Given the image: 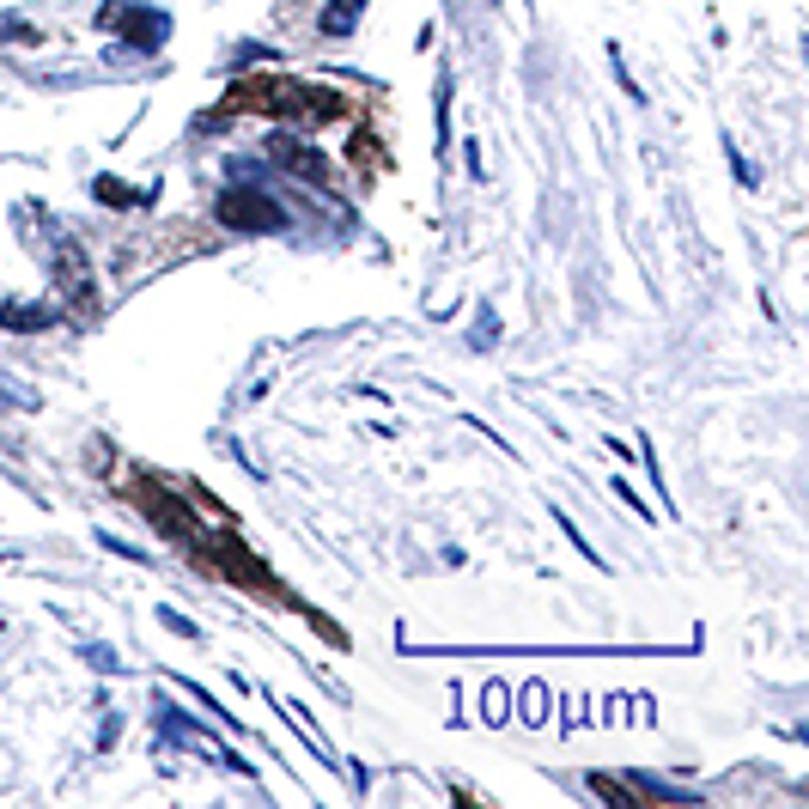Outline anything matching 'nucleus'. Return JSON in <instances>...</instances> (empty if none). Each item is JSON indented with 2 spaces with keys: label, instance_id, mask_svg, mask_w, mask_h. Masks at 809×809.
Here are the masks:
<instances>
[{
  "label": "nucleus",
  "instance_id": "obj_3",
  "mask_svg": "<svg viewBox=\"0 0 809 809\" xmlns=\"http://www.w3.org/2000/svg\"><path fill=\"white\" fill-rule=\"evenodd\" d=\"M104 25H122L128 49H140V55H159L171 37V19L159 7H104Z\"/></svg>",
  "mask_w": 809,
  "mask_h": 809
},
{
  "label": "nucleus",
  "instance_id": "obj_9",
  "mask_svg": "<svg viewBox=\"0 0 809 809\" xmlns=\"http://www.w3.org/2000/svg\"><path fill=\"white\" fill-rule=\"evenodd\" d=\"M43 31L31 19H13V13H0V43H37Z\"/></svg>",
  "mask_w": 809,
  "mask_h": 809
},
{
  "label": "nucleus",
  "instance_id": "obj_7",
  "mask_svg": "<svg viewBox=\"0 0 809 809\" xmlns=\"http://www.w3.org/2000/svg\"><path fill=\"white\" fill-rule=\"evenodd\" d=\"M0 317H7V329H19V335H31V329H49V323H55V317H49V305H7Z\"/></svg>",
  "mask_w": 809,
  "mask_h": 809
},
{
  "label": "nucleus",
  "instance_id": "obj_8",
  "mask_svg": "<svg viewBox=\"0 0 809 809\" xmlns=\"http://www.w3.org/2000/svg\"><path fill=\"white\" fill-rule=\"evenodd\" d=\"M359 7H365V0H335V7L323 13V31H329V37H347L353 19H359Z\"/></svg>",
  "mask_w": 809,
  "mask_h": 809
},
{
  "label": "nucleus",
  "instance_id": "obj_6",
  "mask_svg": "<svg viewBox=\"0 0 809 809\" xmlns=\"http://www.w3.org/2000/svg\"><path fill=\"white\" fill-rule=\"evenodd\" d=\"M61 286L67 292H80V299H86V292H92V268H86V256H73V250H61Z\"/></svg>",
  "mask_w": 809,
  "mask_h": 809
},
{
  "label": "nucleus",
  "instance_id": "obj_1",
  "mask_svg": "<svg viewBox=\"0 0 809 809\" xmlns=\"http://www.w3.org/2000/svg\"><path fill=\"white\" fill-rule=\"evenodd\" d=\"M232 110H262V116H292V122H323L341 116V98L323 86H299V80H244L232 92Z\"/></svg>",
  "mask_w": 809,
  "mask_h": 809
},
{
  "label": "nucleus",
  "instance_id": "obj_2",
  "mask_svg": "<svg viewBox=\"0 0 809 809\" xmlns=\"http://www.w3.org/2000/svg\"><path fill=\"white\" fill-rule=\"evenodd\" d=\"M213 213H219V226H232V232H280V226H286V207H280L274 195L250 189V183L226 189Z\"/></svg>",
  "mask_w": 809,
  "mask_h": 809
},
{
  "label": "nucleus",
  "instance_id": "obj_5",
  "mask_svg": "<svg viewBox=\"0 0 809 809\" xmlns=\"http://www.w3.org/2000/svg\"><path fill=\"white\" fill-rule=\"evenodd\" d=\"M146 511H153L159 536H171V542H177V536H189V511H183V505H171L159 487H146Z\"/></svg>",
  "mask_w": 809,
  "mask_h": 809
},
{
  "label": "nucleus",
  "instance_id": "obj_11",
  "mask_svg": "<svg viewBox=\"0 0 809 809\" xmlns=\"http://www.w3.org/2000/svg\"><path fill=\"white\" fill-rule=\"evenodd\" d=\"M0 408H37L31 390H13V384H0Z\"/></svg>",
  "mask_w": 809,
  "mask_h": 809
},
{
  "label": "nucleus",
  "instance_id": "obj_10",
  "mask_svg": "<svg viewBox=\"0 0 809 809\" xmlns=\"http://www.w3.org/2000/svg\"><path fill=\"white\" fill-rule=\"evenodd\" d=\"M591 791H597V797H609V803H639V791H627V785H615L609 773H591Z\"/></svg>",
  "mask_w": 809,
  "mask_h": 809
},
{
  "label": "nucleus",
  "instance_id": "obj_4",
  "mask_svg": "<svg viewBox=\"0 0 809 809\" xmlns=\"http://www.w3.org/2000/svg\"><path fill=\"white\" fill-rule=\"evenodd\" d=\"M268 159H274L280 171H292L299 183H329V159L317 153V146L292 140V134H268Z\"/></svg>",
  "mask_w": 809,
  "mask_h": 809
}]
</instances>
